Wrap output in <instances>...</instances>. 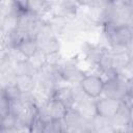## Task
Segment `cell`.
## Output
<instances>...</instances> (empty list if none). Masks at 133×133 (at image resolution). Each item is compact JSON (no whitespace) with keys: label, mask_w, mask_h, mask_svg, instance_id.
Returning <instances> with one entry per match:
<instances>
[{"label":"cell","mask_w":133,"mask_h":133,"mask_svg":"<svg viewBox=\"0 0 133 133\" xmlns=\"http://www.w3.org/2000/svg\"><path fill=\"white\" fill-rule=\"evenodd\" d=\"M104 34L111 48H127L133 39V26L129 25H103Z\"/></svg>","instance_id":"obj_1"},{"label":"cell","mask_w":133,"mask_h":133,"mask_svg":"<svg viewBox=\"0 0 133 133\" xmlns=\"http://www.w3.org/2000/svg\"><path fill=\"white\" fill-rule=\"evenodd\" d=\"M104 85V80L100 74H86L79 83L84 95L91 100H97L103 96Z\"/></svg>","instance_id":"obj_2"},{"label":"cell","mask_w":133,"mask_h":133,"mask_svg":"<svg viewBox=\"0 0 133 133\" xmlns=\"http://www.w3.org/2000/svg\"><path fill=\"white\" fill-rule=\"evenodd\" d=\"M104 83V97L119 101H127V79H125L121 74L105 81Z\"/></svg>","instance_id":"obj_3"},{"label":"cell","mask_w":133,"mask_h":133,"mask_svg":"<svg viewBox=\"0 0 133 133\" xmlns=\"http://www.w3.org/2000/svg\"><path fill=\"white\" fill-rule=\"evenodd\" d=\"M86 74L78 66V64L73 61L69 60L62 63L59 70V76L62 82L66 83V85H77L83 79Z\"/></svg>","instance_id":"obj_4"},{"label":"cell","mask_w":133,"mask_h":133,"mask_svg":"<svg viewBox=\"0 0 133 133\" xmlns=\"http://www.w3.org/2000/svg\"><path fill=\"white\" fill-rule=\"evenodd\" d=\"M124 101L115 100L108 97H101L97 100H95V106H96V112L97 115L111 119L119 110L122 107Z\"/></svg>","instance_id":"obj_5"},{"label":"cell","mask_w":133,"mask_h":133,"mask_svg":"<svg viewBox=\"0 0 133 133\" xmlns=\"http://www.w3.org/2000/svg\"><path fill=\"white\" fill-rule=\"evenodd\" d=\"M38 43V50L44 53L46 56L59 53L60 50V41L58 36L54 33L50 34H39L36 37Z\"/></svg>","instance_id":"obj_6"},{"label":"cell","mask_w":133,"mask_h":133,"mask_svg":"<svg viewBox=\"0 0 133 133\" xmlns=\"http://www.w3.org/2000/svg\"><path fill=\"white\" fill-rule=\"evenodd\" d=\"M112 69L121 73L131 61L133 55L127 48H111Z\"/></svg>","instance_id":"obj_7"},{"label":"cell","mask_w":133,"mask_h":133,"mask_svg":"<svg viewBox=\"0 0 133 133\" xmlns=\"http://www.w3.org/2000/svg\"><path fill=\"white\" fill-rule=\"evenodd\" d=\"M15 49H17L24 57L27 59L33 56L35 53H37L38 50V43L35 37H25L17 42L14 46Z\"/></svg>","instance_id":"obj_8"},{"label":"cell","mask_w":133,"mask_h":133,"mask_svg":"<svg viewBox=\"0 0 133 133\" xmlns=\"http://www.w3.org/2000/svg\"><path fill=\"white\" fill-rule=\"evenodd\" d=\"M110 122L115 129L126 130V128L130 125V104L127 101H124L122 107L110 119Z\"/></svg>","instance_id":"obj_9"},{"label":"cell","mask_w":133,"mask_h":133,"mask_svg":"<svg viewBox=\"0 0 133 133\" xmlns=\"http://www.w3.org/2000/svg\"><path fill=\"white\" fill-rule=\"evenodd\" d=\"M52 98L57 99L62 104H64L68 108L75 107V99H74L72 85H60V86H58Z\"/></svg>","instance_id":"obj_10"},{"label":"cell","mask_w":133,"mask_h":133,"mask_svg":"<svg viewBox=\"0 0 133 133\" xmlns=\"http://www.w3.org/2000/svg\"><path fill=\"white\" fill-rule=\"evenodd\" d=\"M46 106L48 108L52 121H62L69 109L64 104H62L55 98H50L46 103Z\"/></svg>","instance_id":"obj_11"},{"label":"cell","mask_w":133,"mask_h":133,"mask_svg":"<svg viewBox=\"0 0 133 133\" xmlns=\"http://www.w3.org/2000/svg\"><path fill=\"white\" fill-rule=\"evenodd\" d=\"M52 11V2L43 0L28 1V12L43 18L46 14Z\"/></svg>","instance_id":"obj_12"},{"label":"cell","mask_w":133,"mask_h":133,"mask_svg":"<svg viewBox=\"0 0 133 133\" xmlns=\"http://www.w3.org/2000/svg\"><path fill=\"white\" fill-rule=\"evenodd\" d=\"M15 82L22 92H32L36 87V75H19Z\"/></svg>","instance_id":"obj_13"},{"label":"cell","mask_w":133,"mask_h":133,"mask_svg":"<svg viewBox=\"0 0 133 133\" xmlns=\"http://www.w3.org/2000/svg\"><path fill=\"white\" fill-rule=\"evenodd\" d=\"M105 50H106L105 47H102L99 45L88 44V45H86V48L84 50L86 59L97 68V64H98V62H99V60H100V58H101V56Z\"/></svg>","instance_id":"obj_14"},{"label":"cell","mask_w":133,"mask_h":133,"mask_svg":"<svg viewBox=\"0 0 133 133\" xmlns=\"http://www.w3.org/2000/svg\"><path fill=\"white\" fill-rule=\"evenodd\" d=\"M1 95H3L10 102H14V101L21 99L22 91L17 86L16 82H11V83H7L1 87Z\"/></svg>","instance_id":"obj_15"},{"label":"cell","mask_w":133,"mask_h":133,"mask_svg":"<svg viewBox=\"0 0 133 133\" xmlns=\"http://www.w3.org/2000/svg\"><path fill=\"white\" fill-rule=\"evenodd\" d=\"M27 60H28L29 64L31 65V68L36 73H39L41 71H43L45 69V66L47 65V56L44 53H42L41 51L35 53L33 56H31Z\"/></svg>","instance_id":"obj_16"},{"label":"cell","mask_w":133,"mask_h":133,"mask_svg":"<svg viewBox=\"0 0 133 133\" xmlns=\"http://www.w3.org/2000/svg\"><path fill=\"white\" fill-rule=\"evenodd\" d=\"M97 68L100 71V73L112 70V52H111V50H108L106 48V50L102 54V56L97 64Z\"/></svg>","instance_id":"obj_17"},{"label":"cell","mask_w":133,"mask_h":133,"mask_svg":"<svg viewBox=\"0 0 133 133\" xmlns=\"http://www.w3.org/2000/svg\"><path fill=\"white\" fill-rule=\"evenodd\" d=\"M17 124H18V118L12 113H9L1 117V130L3 131H10L16 129Z\"/></svg>","instance_id":"obj_18"},{"label":"cell","mask_w":133,"mask_h":133,"mask_svg":"<svg viewBox=\"0 0 133 133\" xmlns=\"http://www.w3.org/2000/svg\"><path fill=\"white\" fill-rule=\"evenodd\" d=\"M44 133H65V124L63 121H52L46 125Z\"/></svg>","instance_id":"obj_19"},{"label":"cell","mask_w":133,"mask_h":133,"mask_svg":"<svg viewBox=\"0 0 133 133\" xmlns=\"http://www.w3.org/2000/svg\"><path fill=\"white\" fill-rule=\"evenodd\" d=\"M46 125L47 124L36 115L29 125V133H44Z\"/></svg>","instance_id":"obj_20"},{"label":"cell","mask_w":133,"mask_h":133,"mask_svg":"<svg viewBox=\"0 0 133 133\" xmlns=\"http://www.w3.org/2000/svg\"><path fill=\"white\" fill-rule=\"evenodd\" d=\"M10 105H11V102L8 99H6L3 95H1V100H0V115H1V117L10 113Z\"/></svg>","instance_id":"obj_21"},{"label":"cell","mask_w":133,"mask_h":133,"mask_svg":"<svg viewBox=\"0 0 133 133\" xmlns=\"http://www.w3.org/2000/svg\"><path fill=\"white\" fill-rule=\"evenodd\" d=\"M125 79H133V57L129 64L119 73Z\"/></svg>","instance_id":"obj_22"},{"label":"cell","mask_w":133,"mask_h":133,"mask_svg":"<svg viewBox=\"0 0 133 133\" xmlns=\"http://www.w3.org/2000/svg\"><path fill=\"white\" fill-rule=\"evenodd\" d=\"M130 125H133V103L130 104Z\"/></svg>","instance_id":"obj_23"},{"label":"cell","mask_w":133,"mask_h":133,"mask_svg":"<svg viewBox=\"0 0 133 133\" xmlns=\"http://www.w3.org/2000/svg\"><path fill=\"white\" fill-rule=\"evenodd\" d=\"M126 133H133V125H129L127 128H126Z\"/></svg>","instance_id":"obj_24"},{"label":"cell","mask_w":133,"mask_h":133,"mask_svg":"<svg viewBox=\"0 0 133 133\" xmlns=\"http://www.w3.org/2000/svg\"><path fill=\"white\" fill-rule=\"evenodd\" d=\"M84 133H98L94 128H91V129H89V130H86Z\"/></svg>","instance_id":"obj_25"},{"label":"cell","mask_w":133,"mask_h":133,"mask_svg":"<svg viewBox=\"0 0 133 133\" xmlns=\"http://www.w3.org/2000/svg\"><path fill=\"white\" fill-rule=\"evenodd\" d=\"M113 133H126V131L125 130H121V129H116Z\"/></svg>","instance_id":"obj_26"},{"label":"cell","mask_w":133,"mask_h":133,"mask_svg":"<svg viewBox=\"0 0 133 133\" xmlns=\"http://www.w3.org/2000/svg\"><path fill=\"white\" fill-rule=\"evenodd\" d=\"M132 6H133V2H132Z\"/></svg>","instance_id":"obj_27"},{"label":"cell","mask_w":133,"mask_h":133,"mask_svg":"<svg viewBox=\"0 0 133 133\" xmlns=\"http://www.w3.org/2000/svg\"><path fill=\"white\" fill-rule=\"evenodd\" d=\"M132 55H133V53H132Z\"/></svg>","instance_id":"obj_28"}]
</instances>
